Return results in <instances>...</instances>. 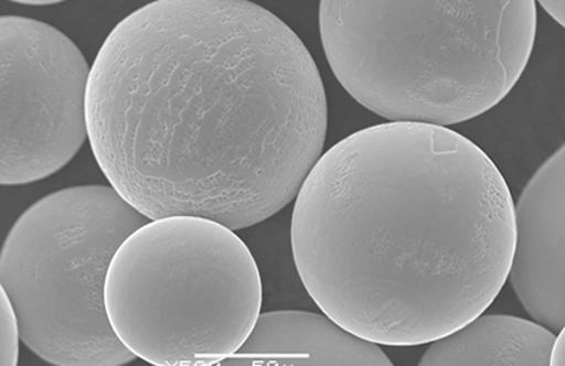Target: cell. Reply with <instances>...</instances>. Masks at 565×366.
<instances>
[{
  "instance_id": "obj_8",
  "label": "cell",
  "mask_w": 565,
  "mask_h": 366,
  "mask_svg": "<svg viewBox=\"0 0 565 366\" xmlns=\"http://www.w3.org/2000/svg\"><path fill=\"white\" fill-rule=\"evenodd\" d=\"M221 365H393L379 344L353 335L327 315L263 313L235 355Z\"/></svg>"
},
{
  "instance_id": "obj_2",
  "label": "cell",
  "mask_w": 565,
  "mask_h": 366,
  "mask_svg": "<svg viewBox=\"0 0 565 366\" xmlns=\"http://www.w3.org/2000/svg\"><path fill=\"white\" fill-rule=\"evenodd\" d=\"M514 248V200L495 163L430 123H381L335 143L291 218L310 298L342 329L390 346L434 343L482 315Z\"/></svg>"
},
{
  "instance_id": "obj_12",
  "label": "cell",
  "mask_w": 565,
  "mask_h": 366,
  "mask_svg": "<svg viewBox=\"0 0 565 366\" xmlns=\"http://www.w3.org/2000/svg\"><path fill=\"white\" fill-rule=\"evenodd\" d=\"M542 8L555 19L557 23H565V2H541Z\"/></svg>"
},
{
  "instance_id": "obj_11",
  "label": "cell",
  "mask_w": 565,
  "mask_h": 366,
  "mask_svg": "<svg viewBox=\"0 0 565 366\" xmlns=\"http://www.w3.org/2000/svg\"><path fill=\"white\" fill-rule=\"evenodd\" d=\"M565 331L557 332L554 345L550 355V365L564 366L565 364Z\"/></svg>"
},
{
  "instance_id": "obj_13",
  "label": "cell",
  "mask_w": 565,
  "mask_h": 366,
  "mask_svg": "<svg viewBox=\"0 0 565 366\" xmlns=\"http://www.w3.org/2000/svg\"><path fill=\"white\" fill-rule=\"evenodd\" d=\"M18 3L28 4V6H49V4H56V3H61V2H50V0H45V2H32V0H30V2H18Z\"/></svg>"
},
{
  "instance_id": "obj_3",
  "label": "cell",
  "mask_w": 565,
  "mask_h": 366,
  "mask_svg": "<svg viewBox=\"0 0 565 366\" xmlns=\"http://www.w3.org/2000/svg\"><path fill=\"white\" fill-rule=\"evenodd\" d=\"M536 22L532 0L320 4L324 54L355 101L393 122L445 128L510 94Z\"/></svg>"
},
{
  "instance_id": "obj_7",
  "label": "cell",
  "mask_w": 565,
  "mask_h": 366,
  "mask_svg": "<svg viewBox=\"0 0 565 366\" xmlns=\"http://www.w3.org/2000/svg\"><path fill=\"white\" fill-rule=\"evenodd\" d=\"M565 153L539 168L515 206L509 278L525 311L552 332L565 325Z\"/></svg>"
},
{
  "instance_id": "obj_9",
  "label": "cell",
  "mask_w": 565,
  "mask_h": 366,
  "mask_svg": "<svg viewBox=\"0 0 565 366\" xmlns=\"http://www.w3.org/2000/svg\"><path fill=\"white\" fill-rule=\"evenodd\" d=\"M556 335L522 317L482 313L434 342L419 365L548 366Z\"/></svg>"
},
{
  "instance_id": "obj_5",
  "label": "cell",
  "mask_w": 565,
  "mask_h": 366,
  "mask_svg": "<svg viewBox=\"0 0 565 366\" xmlns=\"http://www.w3.org/2000/svg\"><path fill=\"white\" fill-rule=\"evenodd\" d=\"M149 220L104 185L51 193L18 218L0 254V284L30 351L57 366L134 362L104 291L115 254Z\"/></svg>"
},
{
  "instance_id": "obj_6",
  "label": "cell",
  "mask_w": 565,
  "mask_h": 366,
  "mask_svg": "<svg viewBox=\"0 0 565 366\" xmlns=\"http://www.w3.org/2000/svg\"><path fill=\"white\" fill-rule=\"evenodd\" d=\"M90 68L62 31L0 19V182L28 185L74 159L88 139Z\"/></svg>"
},
{
  "instance_id": "obj_4",
  "label": "cell",
  "mask_w": 565,
  "mask_h": 366,
  "mask_svg": "<svg viewBox=\"0 0 565 366\" xmlns=\"http://www.w3.org/2000/svg\"><path fill=\"white\" fill-rule=\"evenodd\" d=\"M110 325L136 357L156 366L223 364L248 338L263 305L249 248L211 219L149 220L110 261Z\"/></svg>"
},
{
  "instance_id": "obj_10",
  "label": "cell",
  "mask_w": 565,
  "mask_h": 366,
  "mask_svg": "<svg viewBox=\"0 0 565 366\" xmlns=\"http://www.w3.org/2000/svg\"><path fill=\"white\" fill-rule=\"evenodd\" d=\"M0 365L15 366L19 362V343H21V325L11 300L0 289Z\"/></svg>"
},
{
  "instance_id": "obj_1",
  "label": "cell",
  "mask_w": 565,
  "mask_h": 366,
  "mask_svg": "<svg viewBox=\"0 0 565 366\" xmlns=\"http://www.w3.org/2000/svg\"><path fill=\"white\" fill-rule=\"evenodd\" d=\"M90 148L147 218L242 230L297 197L322 155L328 101L296 32L239 0H159L103 43L87 89Z\"/></svg>"
}]
</instances>
